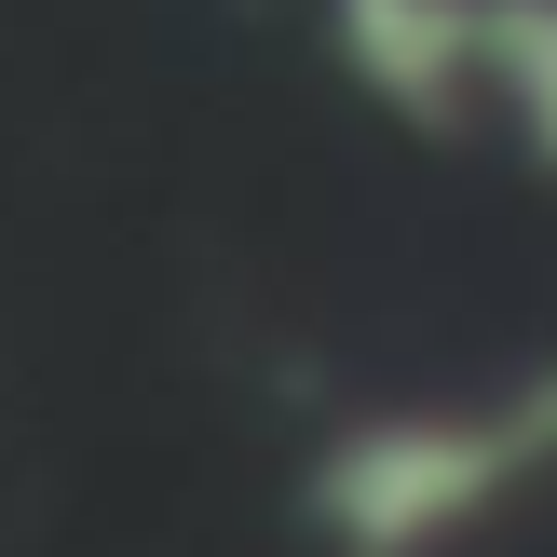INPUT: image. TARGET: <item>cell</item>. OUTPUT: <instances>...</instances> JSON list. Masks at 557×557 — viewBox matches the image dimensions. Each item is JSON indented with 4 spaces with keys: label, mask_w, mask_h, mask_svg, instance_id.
<instances>
[{
    "label": "cell",
    "mask_w": 557,
    "mask_h": 557,
    "mask_svg": "<svg viewBox=\"0 0 557 557\" xmlns=\"http://www.w3.org/2000/svg\"><path fill=\"white\" fill-rule=\"evenodd\" d=\"M544 435H557V381H531L517 408H408V422H368V435H341L313 462V517L354 557H422V544L476 531Z\"/></svg>",
    "instance_id": "obj_1"
},
{
    "label": "cell",
    "mask_w": 557,
    "mask_h": 557,
    "mask_svg": "<svg viewBox=\"0 0 557 557\" xmlns=\"http://www.w3.org/2000/svg\"><path fill=\"white\" fill-rule=\"evenodd\" d=\"M341 41L408 123L449 136L476 109V0H341Z\"/></svg>",
    "instance_id": "obj_2"
},
{
    "label": "cell",
    "mask_w": 557,
    "mask_h": 557,
    "mask_svg": "<svg viewBox=\"0 0 557 557\" xmlns=\"http://www.w3.org/2000/svg\"><path fill=\"white\" fill-rule=\"evenodd\" d=\"M476 96H504L517 136L557 163V0H476Z\"/></svg>",
    "instance_id": "obj_3"
}]
</instances>
